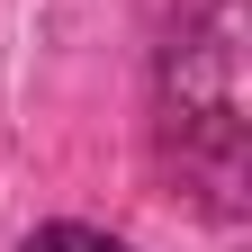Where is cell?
I'll list each match as a JSON object with an SVG mask.
<instances>
[{
	"instance_id": "1",
	"label": "cell",
	"mask_w": 252,
	"mask_h": 252,
	"mask_svg": "<svg viewBox=\"0 0 252 252\" xmlns=\"http://www.w3.org/2000/svg\"><path fill=\"white\" fill-rule=\"evenodd\" d=\"M18 252H135V243H117V234H90V225H45V234H27Z\"/></svg>"
}]
</instances>
